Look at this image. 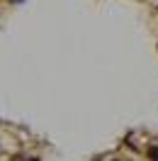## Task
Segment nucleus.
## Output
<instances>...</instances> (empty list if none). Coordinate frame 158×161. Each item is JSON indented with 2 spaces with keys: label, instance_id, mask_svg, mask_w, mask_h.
<instances>
[{
  "label": "nucleus",
  "instance_id": "nucleus-1",
  "mask_svg": "<svg viewBox=\"0 0 158 161\" xmlns=\"http://www.w3.org/2000/svg\"><path fill=\"white\" fill-rule=\"evenodd\" d=\"M148 156L153 161H158V147H151V149H148Z\"/></svg>",
  "mask_w": 158,
  "mask_h": 161
},
{
  "label": "nucleus",
  "instance_id": "nucleus-2",
  "mask_svg": "<svg viewBox=\"0 0 158 161\" xmlns=\"http://www.w3.org/2000/svg\"><path fill=\"white\" fill-rule=\"evenodd\" d=\"M12 3H22V0H12Z\"/></svg>",
  "mask_w": 158,
  "mask_h": 161
}]
</instances>
